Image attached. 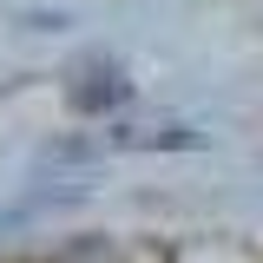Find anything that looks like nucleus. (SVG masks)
Returning a JSON list of instances; mask_svg holds the SVG:
<instances>
[{
	"label": "nucleus",
	"mask_w": 263,
	"mask_h": 263,
	"mask_svg": "<svg viewBox=\"0 0 263 263\" xmlns=\"http://www.w3.org/2000/svg\"><path fill=\"white\" fill-rule=\"evenodd\" d=\"M112 145H145V152H171V145H197L191 125H119Z\"/></svg>",
	"instance_id": "f03ea898"
},
{
	"label": "nucleus",
	"mask_w": 263,
	"mask_h": 263,
	"mask_svg": "<svg viewBox=\"0 0 263 263\" xmlns=\"http://www.w3.org/2000/svg\"><path fill=\"white\" fill-rule=\"evenodd\" d=\"M72 105L79 112H112V105H125V79L112 66H92V72L72 79Z\"/></svg>",
	"instance_id": "f257e3e1"
},
{
	"label": "nucleus",
	"mask_w": 263,
	"mask_h": 263,
	"mask_svg": "<svg viewBox=\"0 0 263 263\" xmlns=\"http://www.w3.org/2000/svg\"><path fill=\"white\" fill-rule=\"evenodd\" d=\"M53 263H119V257H112V243H99V237H79V243H72V250H60Z\"/></svg>",
	"instance_id": "7ed1b4c3"
}]
</instances>
